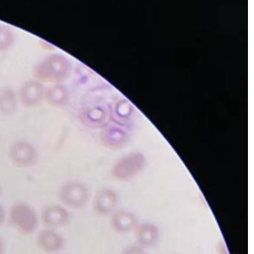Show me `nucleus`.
I'll use <instances>...</instances> for the list:
<instances>
[{
    "instance_id": "obj_12",
    "label": "nucleus",
    "mask_w": 254,
    "mask_h": 254,
    "mask_svg": "<svg viewBox=\"0 0 254 254\" xmlns=\"http://www.w3.org/2000/svg\"><path fill=\"white\" fill-rule=\"evenodd\" d=\"M0 194H1V187H0Z\"/></svg>"
},
{
    "instance_id": "obj_7",
    "label": "nucleus",
    "mask_w": 254,
    "mask_h": 254,
    "mask_svg": "<svg viewBox=\"0 0 254 254\" xmlns=\"http://www.w3.org/2000/svg\"><path fill=\"white\" fill-rule=\"evenodd\" d=\"M42 94L41 86L35 83H31L25 86L22 93V97L26 103L32 105L39 100Z\"/></svg>"
},
{
    "instance_id": "obj_4",
    "label": "nucleus",
    "mask_w": 254,
    "mask_h": 254,
    "mask_svg": "<svg viewBox=\"0 0 254 254\" xmlns=\"http://www.w3.org/2000/svg\"><path fill=\"white\" fill-rule=\"evenodd\" d=\"M39 220L40 222L46 228L58 230L69 222V209L62 204L51 203L47 205L41 209Z\"/></svg>"
},
{
    "instance_id": "obj_5",
    "label": "nucleus",
    "mask_w": 254,
    "mask_h": 254,
    "mask_svg": "<svg viewBox=\"0 0 254 254\" xmlns=\"http://www.w3.org/2000/svg\"><path fill=\"white\" fill-rule=\"evenodd\" d=\"M10 160L14 166L19 168H29L37 163L36 151L32 145L19 143L14 145L9 153Z\"/></svg>"
},
{
    "instance_id": "obj_10",
    "label": "nucleus",
    "mask_w": 254,
    "mask_h": 254,
    "mask_svg": "<svg viewBox=\"0 0 254 254\" xmlns=\"http://www.w3.org/2000/svg\"><path fill=\"white\" fill-rule=\"evenodd\" d=\"M7 218V212L4 206L0 204V227L3 225L4 222Z\"/></svg>"
},
{
    "instance_id": "obj_13",
    "label": "nucleus",
    "mask_w": 254,
    "mask_h": 254,
    "mask_svg": "<svg viewBox=\"0 0 254 254\" xmlns=\"http://www.w3.org/2000/svg\"></svg>"
},
{
    "instance_id": "obj_2",
    "label": "nucleus",
    "mask_w": 254,
    "mask_h": 254,
    "mask_svg": "<svg viewBox=\"0 0 254 254\" xmlns=\"http://www.w3.org/2000/svg\"><path fill=\"white\" fill-rule=\"evenodd\" d=\"M58 197L60 204L66 209H78L87 200V189L77 181H66L59 187Z\"/></svg>"
},
{
    "instance_id": "obj_3",
    "label": "nucleus",
    "mask_w": 254,
    "mask_h": 254,
    "mask_svg": "<svg viewBox=\"0 0 254 254\" xmlns=\"http://www.w3.org/2000/svg\"><path fill=\"white\" fill-rule=\"evenodd\" d=\"M35 243L42 252L47 254H57L64 248L65 239L59 230L44 227L37 233Z\"/></svg>"
},
{
    "instance_id": "obj_1",
    "label": "nucleus",
    "mask_w": 254,
    "mask_h": 254,
    "mask_svg": "<svg viewBox=\"0 0 254 254\" xmlns=\"http://www.w3.org/2000/svg\"><path fill=\"white\" fill-rule=\"evenodd\" d=\"M7 219L16 231L24 236L35 233L40 222L39 215L35 208L23 201L11 205L7 211Z\"/></svg>"
},
{
    "instance_id": "obj_9",
    "label": "nucleus",
    "mask_w": 254,
    "mask_h": 254,
    "mask_svg": "<svg viewBox=\"0 0 254 254\" xmlns=\"http://www.w3.org/2000/svg\"><path fill=\"white\" fill-rule=\"evenodd\" d=\"M11 41V35L7 29L0 28V50L6 49Z\"/></svg>"
},
{
    "instance_id": "obj_6",
    "label": "nucleus",
    "mask_w": 254,
    "mask_h": 254,
    "mask_svg": "<svg viewBox=\"0 0 254 254\" xmlns=\"http://www.w3.org/2000/svg\"><path fill=\"white\" fill-rule=\"evenodd\" d=\"M65 69L66 66L64 64V62L60 59L53 58L43 64L37 72L38 76L41 77L42 79L57 81L63 76Z\"/></svg>"
},
{
    "instance_id": "obj_11",
    "label": "nucleus",
    "mask_w": 254,
    "mask_h": 254,
    "mask_svg": "<svg viewBox=\"0 0 254 254\" xmlns=\"http://www.w3.org/2000/svg\"><path fill=\"white\" fill-rule=\"evenodd\" d=\"M6 251V244L2 236H0V254H5Z\"/></svg>"
},
{
    "instance_id": "obj_8",
    "label": "nucleus",
    "mask_w": 254,
    "mask_h": 254,
    "mask_svg": "<svg viewBox=\"0 0 254 254\" xmlns=\"http://www.w3.org/2000/svg\"><path fill=\"white\" fill-rule=\"evenodd\" d=\"M65 96H66V93L64 91L63 89L61 87H56L50 91L48 96L51 102L60 104L64 101L65 98H66Z\"/></svg>"
}]
</instances>
